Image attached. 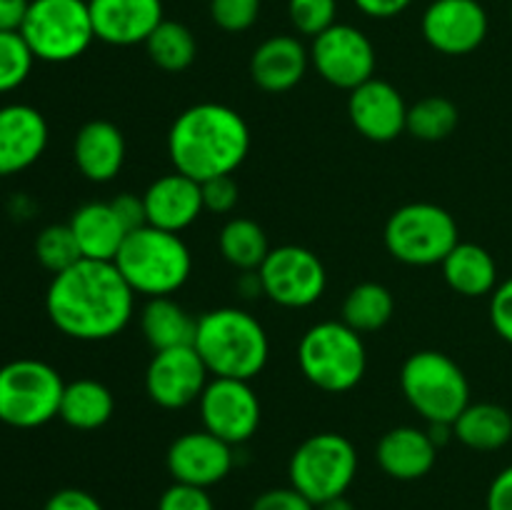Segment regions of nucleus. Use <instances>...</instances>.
Returning a JSON list of instances; mask_svg holds the SVG:
<instances>
[{"instance_id":"nucleus-1","label":"nucleus","mask_w":512,"mask_h":510,"mask_svg":"<svg viewBox=\"0 0 512 510\" xmlns=\"http://www.w3.org/2000/svg\"><path fill=\"white\" fill-rule=\"evenodd\" d=\"M45 310L63 335L98 343L128 328L135 313V293L115 263L83 258L73 268L53 275L45 293Z\"/></svg>"},{"instance_id":"nucleus-2","label":"nucleus","mask_w":512,"mask_h":510,"mask_svg":"<svg viewBox=\"0 0 512 510\" xmlns=\"http://www.w3.org/2000/svg\"><path fill=\"white\" fill-rule=\"evenodd\" d=\"M250 153V128L243 115L223 103H198L173 120L168 133L170 163L178 173L205 183L233 175Z\"/></svg>"},{"instance_id":"nucleus-3","label":"nucleus","mask_w":512,"mask_h":510,"mask_svg":"<svg viewBox=\"0 0 512 510\" xmlns=\"http://www.w3.org/2000/svg\"><path fill=\"white\" fill-rule=\"evenodd\" d=\"M193 348L213 378L253 380L270 358L263 323L240 308H215L200 315Z\"/></svg>"},{"instance_id":"nucleus-4","label":"nucleus","mask_w":512,"mask_h":510,"mask_svg":"<svg viewBox=\"0 0 512 510\" xmlns=\"http://www.w3.org/2000/svg\"><path fill=\"white\" fill-rule=\"evenodd\" d=\"M113 263L133 293L145 298L178 293L193 273V255L185 240L153 225L130 230Z\"/></svg>"},{"instance_id":"nucleus-5","label":"nucleus","mask_w":512,"mask_h":510,"mask_svg":"<svg viewBox=\"0 0 512 510\" xmlns=\"http://www.w3.org/2000/svg\"><path fill=\"white\" fill-rule=\"evenodd\" d=\"M298 365L310 385L325 393H348L368 370L363 335L343 320H323L305 330L298 343Z\"/></svg>"},{"instance_id":"nucleus-6","label":"nucleus","mask_w":512,"mask_h":510,"mask_svg":"<svg viewBox=\"0 0 512 510\" xmlns=\"http://www.w3.org/2000/svg\"><path fill=\"white\" fill-rule=\"evenodd\" d=\"M400 390L418 415L430 423L453 425L470 405L465 370L440 350H418L400 370Z\"/></svg>"},{"instance_id":"nucleus-7","label":"nucleus","mask_w":512,"mask_h":510,"mask_svg":"<svg viewBox=\"0 0 512 510\" xmlns=\"http://www.w3.org/2000/svg\"><path fill=\"white\" fill-rule=\"evenodd\" d=\"M65 383L53 365L35 358L10 360L0 368V423L30 430L58 418Z\"/></svg>"},{"instance_id":"nucleus-8","label":"nucleus","mask_w":512,"mask_h":510,"mask_svg":"<svg viewBox=\"0 0 512 510\" xmlns=\"http://www.w3.org/2000/svg\"><path fill=\"white\" fill-rule=\"evenodd\" d=\"M385 248L413 268L440 265L460 243L453 215L435 203H405L385 223Z\"/></svg>"},{"instance_id":"nucleus-9","label":"nucleus","mask_w":512,"mask_h":510,"mask_svg":"<svg viewBox=\"0 0 512 510\" xmlns=\"http://www.w3.org/2000/svg\"><path fill=\"white\" fill-rule=\"evenodd\" d=\"M20 35L35 60L70 63L95 40L88 0H30Z\"/></svg>"},{"instance_id":"nucleus-10","label":"nucleus","mask_w":512,"mask_h":510,"mask_svg":"<svg viewBox=\"0 0 512 510\" xmlns=\"http://www.w3.org/2000/svg\"><path fill=\"white\" fill-rule=\"evenodd\" d=\"M358 475V450L340 433H315L293 450L288 478L315 505L348 493Z\"/></svg>"},{"instance_id":"nucleus-11","label":"nucleus","mask_w":512,"mask_h":510,"mask_svg":"<svg viewBox=\"0 0 512 510\" xmlns=\"http://www.w3.org/2000/svg\"><path fill=\"white\" fill-rule=\"evenodd\" d=\"M260 290L280 308H310L323 298L328 288L325 265L313 250L303 245L270 248L268 258L258 268Z\"/></svg>"},{"instance_id":"nucleus-12","label":"nucleus","mask_w":512,"mask_h":510,"mask_svg":"<svg viewBox=\"0 0 512 510\" xmlns=\"http://www.w3.org/2000/svg\"><path fill=\"white\" fill-rule=\"evenodd\" d=\"M375 63L378 55L373 40L348 23H335L310 45V65L320 78L348 93L375 78Z\"/></svg>"},{"instance_id":"nucleus-13","label":"nucleus","mask_w":512,"mask_h":510,"mask_svg":"<svg viewBox=\"0 0 512 510\" xmlns=\"http://www.w3.org/2000/svg\"><path fill=\"white\" fill-rule=\"evenodd\" d=\"M200 420L208 433L228 445H243L258 433L263 408L250 380L213 378L198 400Z\"/></svg>"},{"instance_id":"nucleus-14","label":"nucleus","mask_w":512,"mask_h":510,"mask_svg":"<svg viewBox=\"0 0 512 510\" xmlns=\"http://www.w3.org/2000/svg\"><path fill=\"white\" fill-rule=\"evenodd\" d=\"M210 373L193 345L160 350L145 370V393L158 408L183 410L198 403Z\"/></svg>"},{"instance_id":"nucleus-15","label":"nucleus","mask_w":512,"mask_h":510,"mask_svg":"<svg viewBox=\"0 0 512 510\" xmlns=\"http://www.w3.org/2000/svg\"><path fill=\"white\" fill-rule=\"evenodd\" d=\"M423 38L443 55H470L485 43L488 10L478 0H433L423 13Z\"/></svg>"},{"instance_id":"nucleus-16","label":"nucleus","mask_w":512,"mask_h":510,"mask_svg":"<svg viewBox=\"0 0 512 510\" xmlns=\"http://www.w3.org/2000/svg\"><path fill=\"white\" fill-rule=\"evenodd\" d=\"M165 463H168V473L173 475L175 483L210 488L228 478L235 455L233 445L203 428L178 435L170 443Z\"/></svg>"},{"instance_id":"nucleus-17","label":"nucleus","mask_w":512,"mask_h":510,"mask_svg":"<svg viewBox=\"0 0 512 510\" xmlns=\"http://www.w3.org/2000/svg\"><path fill=\"white\" fill-rule=\"evenodd\" d=\"M408 108L403 93L380 78H370L348 95L350 123L373 143H390L403 135L408 125Z\"/></svg>"},{"instance_id":"nucleus-18","label":"nucleus","mask_w":512,"mask_h":510,"mask_svg":"<svg viewBox=\"0 0 512 510\" xmlns=\"http://www.w3.org/2000/svg\"><path fill=\"white\" fill-rule=\"evenodd\" d=\"M95 38L128 48L153 35L165 20L163 0H88Z\"/></svg>"},{"instance_id":"nucleus-19","label":"nucleus","mask_w":512,"mask_h":510,"mask_svg":"<svg viewBox=\"0 0 512 510\" xmlns=\"http://www.w3.org/2000/svg\"><path fill=\"white\" fill-rule=\"evenodd\" d=\"M48 120L38 108L10 103L0 108V175H13L38 163L48 148Z\"/></svg>"},{"instance_id":"nucleus-20","label":"nucleus","mask_w":512,"mask_h":510,"mask_svg":"<svg viewBox=\"0 0 512 510\" xmlns=\"http://www.w3.org/2000/svg\"><path fill=\"white\" fill-rule=\"evenodd\" d=\"M148 225L168 233H183L203 215V193L198 180L183 173H168L153 180L143 193Z\"/></svg>"},{"instance_id":"nucleus-21","label":"nucleus","mask_w":512,"mask_h":510,"mask_svg":"<svg viewBox=\"0 0 512 510\" xmlns=\"http://www.w3.org/2000/svg\"><path fill=\"white\" fill-rule=\"evenodd\" d=\"M310 68V50L295 35H270L250 55V78L265 93H288Z\"/></svg>"},{"instance_id":"nucleus-22","label":"nucleus","mask_w":512,"mask_h":510,"mask_svg":"<svg viewBox=\"0 0 512 510\" xmlns=\"http://www.w3.org/2000/svg\"><path fill=\"white\" fill-rule=\"evenodd\" d=\"M128 145L123 130L110 120H88L73 143V160L90 183H110L123 170Z\"/></svg>"},{"instance_id":"nucleus-23","label":"nucleus","mask_w":512,"mask_h":510,"mask_svg":"<svg viewBox=\"0 0 512 510\" xmlns=\"http://www.w3.org/2000/svg\"><path fill=\"white\" fill-rule=\"evenodd\" d=\"M438 450L428 430H420L415 425H398L378 440L375 460L390 478L420 480L433 470Z\"/></svg>"},{"instance_id":"nucleus-24","label":"nucleus","mask_w":512,"mask_h":510,"mask_svg":"<svg viewBox=\"0 0 512 510\" xmlns=\"http://www.w3.org/2000/svg\"><path fill=\"white\" fill-rule=\"evenodd\" d=\"M70 230H73L78 248L83 258L88 260H103V263H113L115 255L123 248L128 230L120 223L118 213L113 205L103 203V200H93V203L80 205L70 218Z\"/></svg>"},{"instance_id":"nucleus-25","label":"nucleus","mask_w":512,"mask_h":510,"mask_svg":"<svg viewBox=\"0 0 512 510\" xmlns=\"http://www.w3.org/2000/svg\"><path fill=\"white\" fill-rule=\"evenodd\" d=\"M440 268L448 288L463 298H483L493 295V290L498 288V263L493 253L478 243L460 240L440 263Z\"/></svg>"},{"instance_id":"nucleus-26","label":"nucleus","mask_w":512,"mask_h":510,"mask_svg":"<svg viewBox=\"0 0 512 510\" xmlns=\"http://www.w3.org/2000/svg\"><path fill=\"white\" fill-rule=\"evenodd\" d=\"M195 328H198V318H193L170 295L148 298V303L140 310V330H143L145 340L155 353L193 345Z\"/></svg>"},{"instance_id":"nucleus-27","label":"nucleus","mask_w":512,"mask_h":510,"mask_svg":"<svg viewBox=\"0 0 512 510\" xmlns=\"http://www.w3.org/2000/svg\"><path fill=\"white\" fill-rule=\"evenodd\" d=\"M453 433L465 448L493 453L512 440V413L498 403H470L453 423Z\"/></svg>"},{"instance_id":"nucleus-28","label":"nucleus","mask_w":512,"mask_h":510,"mask_svg":"<svg viewBox=\"0 0 512 510\" xmlns=\"http://www.w3.org/2000/svg\"><path fill=\"white\" fill-rule=\"evenodd\" d=\"M115 398L108 385L93 378L65 383L58 418L75 430H98L113 418Z\"/></svg>"},{"instance_id":"nucleus-29","label":"nucleus","mask_w":512,"mask_h":510,"mask_svg":"<svg viewBox=\"0 0 512 510\" xmlns=\"http://www.w3.org/2000/svg\"><path fill=\"white\" fill-rule=\"evenodd\" d=\"M218 248L220 255H223L233 268L243 270V273L258 270L270 253L268 235H265V230L250 218H230L228 223L220 228Z\"/></svg>"},{"instance_id":"nucleus-30","label":"nucleus","mask_w":512,"mask_h":510,"mask_svg":"<svg viewBox=\"0 0 512 510\" xmlns=\"http://www.w3.org/2000/svg\"><path fill=\"white\" fill-rule=\"evenodd\" d=\"M395 313V298L383 283H358L343 300V323L363 333H375L390 323Z\"/></svg>"},{"instance_id":"nucleus-31","label":"nucleus","mask_w":512,"mask_h":510,"mask_svg":"<svg viewBox=\"0 0 512 510\" xmlns=\"http://www.w3.org/2000/svg\"><path fill=\"white\" fill-rule=\"evenodd\" d=\"M145 50H148L150 60L160 70H165V73H183V70H188L195 63L198 40H195L193 30L188 25L178 23V20H163L153 30V35L145 40Z\"/></svg>"},{"instance_id":"nucleus-32","label":"nucleus","mask_w":512,"mask_h":510,"mask_svg":"<svg viewBox=\"0 0 512 510\" xmlns=\"http://www.w3.org/2000/svg\"><path fill=\"white\" fill-rule=\"evenodd\" d=\"M458 123L460 113L453 100L443 98V95H428L408 108L405 130L423 143H440L455 133Z\"/></svg>"},{"instance_id":"nucleus-33","label":"nucleus","mask_w":512,"mask_h":510,"mask_svg":"<svg viewBox=\"0 0 512 510\" xmlns=\"http://www.w3.org/2000/svg\"><path fill=\"white\" fill-rule=\"evenodd\" d=\"M35 258L45 270L58 275L83 260V253H80L70 225H48L40 230L38 240H35Z\"/></svg>"},{"instance_id":"nucleus-34","label":"nucleus","mask_w":512,"mask_h":510,"mask_svg":"<svg viewBox=\"0 0 512 510\" xmlns=\"http://www.w3.org/2000/svg\"><path fill=\"white\" fill-rule=\"evenodd\" d=\"M35 55L20 30L0 33V93L20 88L33 70Z\"/></svg>"},{"instance_id":"nucleus-35","label":"nucleus","mask_w":512,"mask_h":510,"mask_svg":"<svg viewBox=\"0 0 512 510\" xmlns=\"http://www.w3.org/2000/svg\"><path fill=\"white\" fill-rule=\"evenodd\" d=\"M288 18L300 35L318 38L338 23V0H288Z\"/></svg>"},{"instance_id":"nucleus-36","label":"nucleus","mask_w":512,"mask_h":510,"mask_svg":"<svg viewBox=\"0 0 512 510\" xmlns=\"http://www.w3.org/2000/svg\"><path fill=\"white\" fill-rule=\"evenodd\" d=\"M263 0H210V18L225 33H245L255 25Z\"/></svg>"},{"instance_id":"nucleus-37","label":"nucleus","mask_w":512,"mask_h":510,"mask_svg":"<svg viewBox=\"0 0 512 510\" xmlns=\"http://www.w3.org/2000/svg\"><path fill=\"white\" fill-rule=\"evenodd\" d=\"M158 510H215L208 488L188 483H173L163 490L158 500Z\"/></svg>"},{"instance_id":"nucleus-38","label":"nucleus","mask_w":512,"mask_h":510,"mask_svg":"<svg viewBox=\"0 0 512 510\" xmlns=\"http://www.w3.org/2000/svg\"><path fill=\"white\" fill-rule=\"evenodd\" d=\"M200 193H203V208L218 215H228L240 198V188L233 175H218V178L205 180L200 183Z\"/></svg>"},{"instance_id":"nucleus-39","label":"nucleus","mask_w":512,"mask_h":510,"mask_svg":"<svg viewBox=\"0 0 512 510\" xmlns=\"http://www.w3.org/2000/svg\"><path fill=\"white\" fill-rule=\"evenodd\" d=\"M490 325H493L495 333L512 345V275L503 283H498V288L490 295Z\"/></svg>"},{"instance_id":"nucleus-40","label":"nucleus","mask_w":512,"mask_h":510,"mask_svg":"<svg viewBox=\"0 0 512 510\" xmlns=\"http://www.w3.org/2000/svg\"><path fill=\"white\" fill-rule=\"evenodd\" d=\"M250 510H315V503L293 485H288V488H270L260 493Z\"/></svg>"},{"instance_id":"nucleus-41","label":"nucleus","mask_w":512,"mask_h":510,"mask_svg":"<svg viewBox=\"0 0 512 510\" xmlns=\"http://www.w3.org/2000/svg\"><path fill=\"white\" fill-rule=\"evenodd\" d=\"M113 210L118 213L120 223L125 225V230H138L143 225H148V215H145V203H143V195H135V193H120L110 200Z\"/></svg>"},{"instance_id":"nucleus-42","label":"nucleus","mask_w":512,"mask_h":510,"mask_svg":"<svg viewBox=\"0 0 512 510\" xmlns=\"http://www.w3.org/2000/svg\"><path fill=\"white\" fill-rule=\"evenodd\" d=\"M45 510H105L95 495L78 488H63L53 493L45 503Z\"/></svg>"},{"instance_id":"nucleus-43","label":"nucleus","mask_w":512,"mask_h":510,"mask_svg":"<svg viewBox=\"0 0 512 510\" xmlns=\"http://www.w3.org/2000/svg\"><path fill=\"white\" fill-rule=\"evenodd\" d=\"M485 510H512V465L493 478L485 495Z\"/></svg>"},{"instance_id":"nucleus-44","label":"nucleus","mask_w":512,"mask_h":510,"mask_svg":"<svg viewBox=\"0 0 512 510\" xmlns=\"http://www.w3.org/2000/svg\"><path fill=\"white\" fill-rule=\"evenodd\" d=\"M355 8L360 10L363 15L375 20H390V18H398L400 13L413 5V0H353Z\"/></svg>"},{"instance_id":"nucleus-45","label":"nucleus","mask_w":512,"mask_h":510,"mask_svg":"<svg viewBox=\"0 0 512 510\" xmlns=\"http://www.w3.org/2000/svg\"><path fill=\"white\" fill-rule=\"evenodd\" d=\"M30 0H0V33L23 28V20L28 15Z\"/></svg>"},{"instance_id":"nucleus-46","label":"nucleus","mask_w":512,"mask_h":510,"mask_svg":"<svg viewBox=\"0 0 512 510\" xmlns=\"http://www.w3.org/2000/svg\"><path fill=\"white\" fill-rule=\"evenodd\" d=\"M315 510H355V505L345 495H338V498H330L325 503L315 505Z\"/></svg>"},{"instance_id":"nucleus-47","label":"nucleus","mask_w":512,"mask_h":510,"mask_svg":"<svg viewBox=\"0 0 512 510\" xmlns=\"http://www.w3.org/2000/svg\"><path fill=\"white\" fill-rule=\"evenodd\" d=\"M510 15H512V10H510Z\"/></svg>"}]
</instances>
